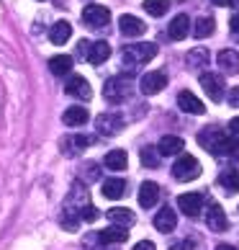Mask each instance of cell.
<instances>
[{"label":"cell","instance_id":"1","mask_svg":"<svg viewBox=\"0 0 239 250\" xmlns=\"http://www.w3.org/2000/svg\"><path fill=\"white\" fill-rule=\"evenodd\" d=\"M98 219V209L90 204V193L88 188L82 186H72L70 196L64 199L62 204V214H59V222L64 229H77L80 222H95Z\"/></svg>","mask_w":239,"mask_h":250},{"label":"cell","instance_id":"2","mask_svg":"<svg viewBox=\"0 0 239 250\" xmlns=\"http://www.w3.org/2000/svg\"><path fill=\"white\" fill-rule=\"evenodd\" d=\"M198 142L203 145L211 155H232L239 147L234 137H229L226 132H221V129H206V132H201Z\"/></svg>","mask_w":239,"mask_h":250},{"label":"cell","instance_id":"3","mask_svg":"<svg viewBox=\"0 0 239 250\" xmlns=\"http://www.w3.org/2000/svg\"><path fill=\"white\" fill-rule=\"evenodd\" d=\"M152 57H157V44L152 42H144V44H129L124 49V62L129 67H134V64H144L149 62Z\"/></svg>","mask_w":239,"mask_h":250},{"label":"cell","instance_id":"4","mask_svg":"<svg viewBox=\"0 0 239 250\" xmlns=\"http://www.w3.org/2000/svg\"><path fill=\"white\" fill-rule=\"evenodd\" d=\"M172 175H175L178 181H183V183L196 181L201 175V163L193 155H180L175 160V165H172Z\"/></svg>","mask_w":239,"mask_h":250},{"label":"cell","instance_id":"5","mask_svg":"<svg viewBox=\"0 0 239 250\" xmlns=\"http://www.w3.org/2000/svg\"><path fill=\"white\" fill-rule=\"evenodd\" d=\"M129 93H131V80L129 78H111V80H106V85H103V96H106V101H111V104H118V101L129 98Z\"/></svg>","mask_w":239,"mask_h":250},{"label":"cell","instance_id":"6","mask_svg":"<svg viewBox=\"0 0 239 250\" xmlns=\"http://www.w3.org/2000/svg\"><path fill=\"white\" fill-rule=\"evenodd\" d=\"M82 21H85V26H90V29H106L108 21H111V11L103 5H85V11H82Z\"/></svg>","mask_w":239,"mask_h":250},{"label":"cell","instance_id":"7","mask_svg":"<svg viewBox=\"0 0 239 250\" xmlns=\"http://www.w3.org/2000/svg\"><path fill=\"white\" fill-rule=\"evenodd\" d=\"M64 90H67V96L77 98V101H90L93 98V90H90L88 80L82 75H70L67 83H64Z\"/></svg>","mask_w":239,"mask_h":250},{"label":"cell","instance_id":"8","mask_svg":"<svg viewBox=\"0 0 239 250\" xmlns=\"http://www.w3.org/2000/svg\"><path fill=\"white\" fill-rule=\"evenodd\" d=\"M165 85H167V75L160 72V70L157 72H147V75L142 78V83H139L144 96H157L160 90H165Z\"/></svg>","mask_w":239,"mask_h":250},{"label":"cell","instance_id":"9","mask_svg":"<svg viewBox=\"0 0 239 250\" xmlns=\"http://www.w3.org/2000/svg\"><path fill=\"white\" fill-rule=\"evenodd\" d=\"M201 85H203L206 96L211 101L224 98V80H221V75H216V72H203V75H201Z\"/></svg>","mask_w":239,"mask_h":250},{"label":"cell","instance_id":"10","mask_svg":"<svg viewBox=\"0 0 239 250\" xmlns=\"http://www.w3.org/2000/svg\"><path fill=\"white\" fill-rule=\"evenodd\" d=\"M178 207L183 209L185 217H198L201 209H203V196H201V193H180Z\"/></svg>","mask_w":239,"mask_h":250},{"label":"cell","instance_id":"11","mask_svg":"<svg viewBox=\"0 0 239 250\" xmlns=\"http://www.w3.org/2000/svg\"><path fill=\"white\" fill-rule=\"evenodd\" d=\"M95 124H98V132L106 134V137H113V134H118L124 129L121 116H116V114H100Z\"/></svg>","mask_w":239,"mask_h":250},{"label":"cell","instance_id":"12","mask_svg":"<svg viewBox=\"0 0 239 250\" xmlns=\"http://www.w3.org/2000/svg\"><path fill=\"white\" fill-rule=\"evenodd\" d=\"M206 225H208V229H214V232H224L226 229L229 222H226V214L219 204H211L206 209Z\"/></svg>","mask_w":239,"mask_h":250},{"label":"cell","instance_id":"13","mask_svg":"<svg viewBox=\"0 0 239 250\" xmlns=\"http://www.w3.org/2000/svg\"><path fill=\"white\" fill-rule=\"evenodd\" d=\"M118 31H121L124 36H142L147 31V23L142 21V18L136 16H121V21H118Z\"/></svg>","mask_w":239,"mask_h":250},{"label":"cell","instance_id":"14","mask_svg":"<svg viewBox=\"0 0 239 250\" xmlns=\"http://www.w3.org/2000/svg\"><path fill=\"white\" fill-rule=\"evenodd\" d=\"M108 57H111V44L108 42H90L88 54H85V60L90 64H103Z\"/></svg>","mask_w":239,"mask_h":250},{"label":"cell","instance_id":"15","mask_svg":"<svg viewBox=\"0 0 239 250\" xmlns=\"http://www.w3.org/2000/svg\"><path fill=\"white\" fill-rule=\"evenodd\" d=\"M167 34H170V39L183 42V39H185V36L190 34V18H188L185 13L175 16V18L170 21V26H167Z\"/></svg>","mask_w":239,"mask_h":250},{"label":"cell","instance_id":"16","mask_svg":"<svg viewBox=\"0 0 239 250\" xmlns=\"http://www.w3.org/2000/svg\"><path fill=\"white\" fill-rule=\"evenodd\" d=\"M178 106L185 111V114H196V116H201V114H206V106L201 104V98H196L190 93V90H180V96H178Z\"/></svg>","mask_w":239,"mask_h":250},{"label":"cell","instance_id":"17","mask_svg":"<svg viewBox=\"0 0 239 250\" xmlns=\"http://www.w3.org/2000/svg\"><path fill=\"white\" fill-rule=\"evenodd\" d=\"M175 225H178V217L170 207H165L154 214V229H160V232H172Z\"/></svg>","mask_w":239,"mask_h":250},{"label":"cell","instance_id":"18","mask_svg":"<svg viewBox=\"0 0 239 250\" xmlns=\"http://www.w3.org/2000/svg\"><path fill=\"white\" fill-rule=\"evenodd\" d=\"M157 201H160V186H157V183H152V181L142 183V188H139V204H142V209H152Z\"/></svg>","mask_w":239,"mask_h":250},{"label":"cell","instance_id":"19","mask_svg":"<svg viewBox=\"0 0 239 250\" xmlns=\"http://www.w3.org/2000/svg\"><path fill=\"white\" fill-rule=\"evenodd\" d=\"M126 237H129L126 227H108V229H100L98 232V243L100 245H113V243H124Z\"/></svg>","mask_w":239,"mask_h":250},{"label":"cell","instance_id":"20","mask_svg":"<svg viewBox=\"0 0 239 250\" xmlns=\"http://www.w3.org/2000/svg\"><path fill=\"white\" fill-rule=\"evenodd\" d=\"M219 67L229 75H237L239 72V52L234 49H221L219 52Z\"/></svg>","mask_w":239,"mask_h":250},{"label":"cell","instance_id":"21","mask_svg":"<svg viewBox=\"0 0 239 250\" xmlns=\"http://www.w3.org/2000/svg\"><path fill=\"white\" fill-rule=\"evenodd\" d=\"M90 119L88 114V108L85 106H70L67 111H64V116H62V122L67 124V126H82Z\"/></svg>","mask_w":239,"mask_h":250},{"label":"cell","instance_id":"22","mask_svg":"<svg viewBox=\"0 0 239 250\" xmlns=\"http://www.w3.org/2000/svg\"><path fill=\"white\" fill-rule=\"evenodd\" d=\"M88 145H90V140H88V137H85V134H72V137H67V140H64V142H62V147H64V150H62V152L72 157V155H80V152H82V150H85V147H88Z\"/></svg>","mask_w":239,"mask_h":250},{"label":"cell","instance_id":"23","mask_svg":"<svg viewBox=\"0 0 239 250\" xmlns=\"http://www.w3.org/2000/svg\"><path fill=\"white\" fill-rule=\"evenodd\" d=\"M183 147H185V142H183L180 137H172V134H170V137H162V140H160L157 152L165 155V157H167V155H180Z\"/></svg>","mask_w":239,"mask_h":250},{"label":"cell","instance_id":"24","mask_svg":"<svg viewBox=\"0 0 239 250\" xmlns=\"http://www.w3.org/2000/svg\"><path fill=\"white\" fill-rule=\"evenodd\" d=\"M108 222H111L113 227H131L136 217H134V211H129V209H111L108 211Z\"/></svg>","mask_w":239,"mask_h":250},{"label":"cell","instance_id":"25","mask_svg":"<svg viewBox=\"0 0 239 250\" xmlns=\"http://www.w3.org/2000/svg\"><path fill=\"white\" fill-rule=\"evenodd\" d=\"M70 36H72V26L67 21H59L49 29V42L52 44H64V42H70Z\"/></svg>","mask_w":239,"mask_h":250},{"label":"cell","instance_id":"26","mask_svg":"<svg viewBox=\"0 0 239 250\" xmlns=\"http://www.w3.org/2000/svg\"><path fill=\"white\" fill-rule=\"evenodd\" d=\"M219 183L226 193H237L239 191V170L237 168H226L221 175H219Z\"/></svg>","mask_w":239,"mask_h":250},{"label":"cell","instance_id":"27","mask_svg":"<svg viewBox=\"0 0 239 250\" xmlns=\"http://www.w3.org/2000/svg\"><path fill=\"white\" fill-rule=\"evenodd\" d=\"M103 163H106L108 170H124L126 165H129V155H126L124 150H111V152L106 155Z\"/></svg>","mask_w":239,"mask_h":250},{"label":"cell","instance_id":"28","mask_svg":"<svg viewBox=\"0 0 239 250\" xmlns=\"http://www.w3.org/2000/svg\"><path fill=\"white\" fill-rule=\"evenodd\" d=\"M124 193H126V183L121 178H111V181L103 183V196L106 199H121Z\"/></svg>","mask_w":239,"mask_h":250},{"label":"cell","instance_id":"29","mask_svg":"<svg viewBox=\"0 0 239 250\" xmlns=\"http://www.w3.org/2000/svg\"><path fill=\"white\" fill-rule=\"evenodd\" d=\"M49 70L54 72V75H67V72L72 70V57H70V54L52 57V60H49Z\"/></svg>","mask_w":239,"mask_h":250},{"label":"cell","instance_id":"30","mask_svg":"<svg viewBox=\"0 0 239 250\" xmlns=\"http://www.w3.org/2000/svg\"><path fill=\"white\" fill-rule=\"evenodd\" d=\"M214 18H208V16H203V18H198L196 21V26H193V36L196 39H206V36H211L214 34Z\"/></svg>","mask_w":239,"mask_h":250},{"label":"cell","instance_id":"31","mask_svg":"<svg viewBox=\"0 0 239 250\" xmlns=\"http://www.w3.org/2000/svg\"><path fill=\"white\" fill-rule=\"evenodd\" d=\"M170 8V0H144V11L149 16H165Z\"/></svg>","mask_w":239,"mask_h":250},{"label":"cell","instance_id":"32","mask_svg":"<svg viewBox=\"0 0 239 250\" xmlns=\"http://www.w3.org/2000/svg\"><path fill=\"white\" fill-rule=\"evenodd\" d=\"M160 163V152L154 147H142V165L144 168H157Z\"/></svg>","mask_w":239,"mask_h":250},{"label":"cell","instance_id":"33","mask_svg":"<svg viewBox=\"0 0 239 250\" xmlns=\"http://www.w3.org/2000/svg\"><path fill=\"white\" fill-rule=\"evenodd\" d=\"M206 62H208V52H206L203 47L193 49V52L188 54V64H190V67H201V64H206Z\"/></svg>","mask_w":239,"mask_h":250},{"label":"cell","instance_id":"34","mask_svg":"<svg viewBox=\"0 0 239 250\" xmlns=\"http://www.w3.org/2000/svg\"><path fill=\"white\" fill-rule=\"evenodd\" d=\"M229 106H239V85H234L229 93Z\"/></svg>","mask_w":239,"mask_h":250},{"label":"cell","instance_id":"35","mask_svg":"<svg viewBox=\"0 0 239 250\" xmlns=\"http://www.w3.org/2000/svg\"><path fill=\"white\" fill-rule=\"evenodd\" d=\"M229 29H232V31L239 36V13H234L232 18H229Z\"/></svg>","mask_w":239,"mask_h":250},{"label":"cell","instance_id":"36","mask_svg":"<svg viewBox=\"0 0 239 250\" xmlns=\"http://www.w3.org/2000/svg\"><path fill=\"white\" fill-rule=\"evenodd\" d=\"M134 250H154V243L152 240H142V243H136Z\"/></svg>","mask_w":239,"mask_h":250},{"label":"cell","instance_id":"37","mask_svg":"<svg viewBox=\"0 0 239 250\" xmlns=\"http://www.w3.org/2000/svg\"><path fill=\"white\" fill-rule=\"evenodd\" d=\"M88 47H90V42H88V39H80V44H77V52L82 54V57L88 54Z\"/></svg>","mask_w":239,"mask_h":250},{"label":"cell","instance_id":"38","mask_svg":"<svg viewBox=\"0 0 239 250\" xmlns=\"http://www.w3.org/2000/svg\"><path fill=\"white\" fill-rule=\"evenodd\" d=\"M170 250H193V248H190V243H175Z\"/></svg>","mask_w":239,"mask_h":250},{"label":"cell","instance_id":"39","mask_svg":"<svg viewBox=\"0 0 239 250\" xmlns=\"http://www.w3.org/2000/svg\"><path fill=\"white\" fill-rule=\"evenodd\" d=\"M229 129H232L234 134H239V116H234V119H232V124H229Z\"/></svg>","mask_w":239,"mask_h":250},{"label":"cell","instance_id":"40","mask_svg":"<svg viewBox=\"0 0 239 250\" xmlns=\"http://www.w3.org/2000/svg\"><path fill=\"white\" fill-rule=\"evenodd\" d=\"M214 5H221V8H226V5H232V0H211Z\"/></svg>","mask_w":239,"mask_h":250},{"label":"cell","instance_id":"41","mask_svg":"<svg viewBox=\"0 0 239 250\" xmlns=\"http://www.w3.org/2000/svg\"><path fill=\"white\" fill-rule=\"evenodd\" d=\"M216 250H237V248H232V245H216Z\"/></svg>","mask_w":239,"mask_h":250}]
</instances>
